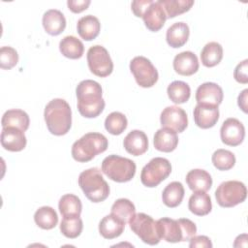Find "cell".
Here are the masks:
<instances>
[{"mask_svg": "<svg viewBox=\"0 0 248 248\" xmlns=\"http://www.w3.org/2000/svg\"><path fill=\"white\" fill-rule=\"evenodd\" d=\"M76 94L78 109L83 117L94 118L103 112L106 104L102 97V87L97 81L92 79L80 81L76 88Z\"/></svg>", "mask_w": 248, "mask_h": 248, "instance_id": "6da1fadb", "label": "cell"}, {"mask_svg": "<svg viewBox=\"0 0 248 248\" xmlns=\"http://www.w3.org/2000/svg\"><path fill=\"white\" fill-rule=\"evenodd\" d=\"M44 117L48 131L54 136L66 135L71 129L72 110L64 99L49 101L45 108Z\"/></svg>", "mask_w": 248, "mask_h": 248, "instance_id": "7a4b0ae2", "label": "cell"}, {"mask_svg": "<svg viewBox=\"0 0 248 248\" xmlns=\"http://www.w3.org/2000/svg\"><path fill=\"white\" fill-rule=\"evenodd\" d=\"M108 139L101 133H87L72 145L73 158L80 163L91 161L96 155L107 150Z\"/></svg>", "mask_w": 248, "mask_h": 248, "instance_id": "3957f363", "label": "cell"}, {"mask_svg": "<svg viewBox=\"0 0 248 248\" xmlns=\"http://www.w3.org/2000/svg\"><path fill=\"white\" fill-rule=\"evenodd\" d=\"M78 185L85 197L92 202H104L109 195V186L97 168H91L80 172Z\"/></svg>", "mask_w": 248, "mask_h": 248, "instance_id": "277c9868", "label": "cell"}, {"mask_svg": "<svg viewBox=\"0 0 248 248\" xmlns=\"http://www.w3.org/2000/svg\"><path fill=\"white\" fill-rule=\"evenodd\" d=\"M136 164L131 159L108 155L102 162V171L111 180L119 183L130 181L136 173Z\"/></svg>", "mask_w": 248, "mask_h": 248, "instance_id": "5b68a950", "label": "cell"}, {"mask_svg": "<svg viewBox=\"0 0 248 248\" xmlns=\"http://www.w3.org/2000/svg\"><path fill=\"white\" fill-rule=\"evenodd\" d=\"M246 197V186L237 180L222 182L215 191L216 201L222 207H233L243 202Z\"/></svg>", "mask_w": 248, "mask_h": 248, "instance_id": "8992f818", "label": "cell"}, {"mask_svg": "<svg viewBox=\"0 0 248 248\" xmlns=\"http://www.w3.org/2000/svg\"><path fill=\"white\" fill-rule=\"evenodd\" d=\"M171 172V165L166 158L155 157L151 159L141 170L140 181L149 188L158 186Z\"/></svg>", "mask_w": 248, "mask_h": 248, "instance_id": "52a82bcc", "label": "cell"}, {"mask_svg": "<svg viewBox=\"0 0 248 248\" xmlns=\"http://www.w3.org/2000/svg\"><path fill=\"white\" fill-rule=\"evenodd\" d=\"M131 230L146 244L156 245L161 237L157 231L156 221L145 213H137L129 221Z\"/></svg>", "mask_w": 248, "mask_h": 248, "instance_id": "ba28073f", "label": "cell"}, {"mask_svg": "<svg viewBox=\"0 0 248 248\" xmlns=\"http://www.w3.org/2000/svg\"><path fill=\"white\" fill-rule=\"evenodd\" d=\"M130 71L137 83L143 88L152 87L158 80L157 69L144 56H136L130 62Z\"/></svg>", "mask_w": 248, "mask_h": 248, "instance_id": "9c48e42d", "label": "cell"}, {"mask_svg": "<svg viewBox=\"0 0 248 248\" xmlns=\"http://www.w3.org/2000/svg\"><path fill=\"white\" fill-rule=\"evenodd\" d=\"M87 63L90 72L100 78H106L113 71V63L108 51L100 45L93 46L88 49Z\"/></svg>", "mask_w": 248, "mask_h": 248, "instance_id": "30bf717a", "label": "cell"}, {"mask_svg": "<svg viewBox=\"0 0 248 248\" xmlns=\"http://www.w3.org/2000/svg\"><path fill=\"white\" fill-rule=\"evenodd\" d=\"M162 127L169 128L176 133H182L188 126V117L185 110L177 106L167 107L160 115Z\"/></svg>", "mask_w": 248, "mask_h": 248, "instance_id": "8fae6325", "label": "cell"}, {"mask_svg": "<svg viewBox=\"0 0 248 248\" xmlns=\"http://www.w3.org/2000/svg\"><path fill=\"white\" fill-rule=\"evenodd\" d=\"M220 137L223 143L230 146H237L244 140L245 128L238 119L230 117L222 124Z\"/></svg>", "mask_w": 248, "mask_h": 248, "instance_id": "7c38bea8", "label": "cell"}, {"mask_svg": "<svg viewBox=\"0 0 248 248\" xmlns=\"http://www.w3.org/2000/svg\"><path fill=\"white\" fill-rule=\"evenodd\" d=\"M158 233L164 240L170 243L183 241L182 227L178 220H173L168 217H163L156 221Z\"/></svg>", "mask_w": 248, "mask_h": 248, "instance_id": "4fadbf2b", "label": "cell"}, {"mask_svg": "<svg viewBox=\"0 0 248 248\" xmlns=\"http://www.w3.org/2000/svg\"><path fill=\"white\" fill-rule=\"evenodd\" d=\"M0 139L2 146L12 152L21 151L24 149L27 142L24 132L16 127L2 128Z\"/></svg>", "mask_w": 248, "mask_h": 248, "instance_id": "5bb4252c", "label": "cell"}, {"mask_svg": "<svg viewBox=\"0 0 248 248\" xmlns=\"http://www.w3.org/2000/svg\"><path fill=\"white\" fill-rule=\"evenodd\" d=\"M223 90L214 82H204L196 91V101L198 104H205L218 107L223 101Z\"/></svg>", "mask_w": 248, "mask_h": 248, "instance_id": "9a60e30c", "label": "cell"}, {"mask_svg": "<svg viewBox=\"0 0 248 248\" xmlns=\"http://www.w3.org/2000/svg\"><path fill=\"white\" fill-rule=\"evenodd\" d=\"M193 114L196 125L202 129H208L213 127L219 119L218 107L211 105L197 104Z\"/></svg>", "mask_w": 248, "mask_h": 248, "instance_id": "2e32d148", "label": "cell"}, {"mask_svg": "<svg viewBox=\"0 0 248 248\" xmlns=\"http://www.w3.org/2000/svg\"><path fill=\"white\" fill-rule=\"evenodd\" d=\"M146 28L152 32L159 31L167 19L166 13L158 1H152L141 16Z\"/></svg>", "mask_w": 248, "mask_h": 248, "instance_id": "e0dca14e", "label": "cell"}, {"mask_svg": "<svg viewBox=\"0 0 248 248\" xmlns=\"http://www.w3.org/2000/svg\"><path fill=\"white\" fill-rule=\"evenodd\" d=\"M125 150L134 156H140L148 149V139L144 132L140 130L131 131L123 140Z\"/></svg>", "mask_w": 248, "mask_h": 248, "instance_id": "ac0fdd59", "label": "cell"}, {"mask_svg": "<svg viewBox=\"0 0 248 248\" xmlns=\"http://www.w3.org/2000/svg\"><path fill=\"white\" fill-rule=\"evenodd\" d=\"M173 69L181 76H192L199 70V60L192 51H182L173 59Z\"/></svg>", "mask_w": 248, "mask_h": 248, "instance_id": "d6986e66", "label": "cell"}, {"mask_svg": "<svg viewBox=\"0 0 248 248\" xmlns=\"http://www.w3.org/2000/svg\"><path fill=\"white\" fill-rule=\"evenodd\" d=\"M43 26L46 32L51 36L61 34L66 27V18L64 15L55 9L46 11L43 16Z\"/></svg>", "mask_w": 248, "mask_h": 248, "instance_id": "ffe728a7", "label": "cell"}, {"mask_svg": "<svg viewBox=\"0 0 248 248\" xmlns=\"http://www.w3.org/2000/svg\"><path fill=\"white\" fill-rule=\"evenodd\" d=\"M154 147L162 152H171L173 151L178 144L177 133L169 128L159 129L153 139Z\"/></svg>", "mask_w": 248, "mask_h": 248, "instance_id": "44dd1931", "label": "cell"}, {"mask_svg": "<svg viewBox=\"0 0 248 248\" xmlns=\"http://www.w3.org/2000/svg\"><path fill=\"white\" fill-rule=\"evenodd\" d=\"M124 228L125 223L111 213L105 216L99 223V232L106 239H113L120 236Z\"/></svg>", "mask_w": 248, "mask_h": 248, "instance_id": "7402d4cb", "label": "cell"}, {"mask_svg": "<svg viewBox=\"0 0 248 248\" xmlns=\"http://www.w3.org/2000/svg\"><path fill=\"white\" fill-rule=\"evenodd\" d=\"M186 183L194 192H206L212 186L211 175L204 170L195 169L186 174Z\"/></svg>", "mask_w": 248, "mask_h": 248, "instance_id": "603a6c76", "label": "cell"}, {"mask_svg": "<svg viewBox=\"0 0 248 248\" xmlns=\"http://www.w3.org/2000/svg\"><path fill=\"white\" fill-rule=\"evenodd\" d=\"M190 30L187 23L179 21L173 23L167 30L166 40L170 46L178 48L184 46L189 38Z\"/></svg>", "mask_w": 248, "mask_h": 248, "instance_id": "cb8c5ba5", "label": "cell"}, {"mask_svg": "<svg viewBox=\"0 0 248 248\" xmlns=\"http://www.w3.org/2000/svg\"><path fill=\"white\" fill-rule=\"evenodd\" d=\"M77 29L81 39L85 41H92L99 35L101 23L96 16L87 15L78 19Z\"/></svg>", "mask_w": 248, "mask_h": 248, "instance_id": "d4e9b609", "label": "cell"}, {"mask_svg": "<svg viewBox=\"0 0 248 248\" xmlns=\"http://www.w3.org/2000/svg\"><path fill=\"white\" fill-rule=\"evenodd\" d=\"M30 124V119L28 114L22 110L17 108H13L7 110L1 119L2 128L6 127H16L23 132H25Z\"/></svg>", "mask_w": 248, "mask_h": 248, "instance_id": "484cf974", "label": "cell"}, {"mask_svg": "<svg viewBox=\"0 0 248 248\" xmlns=\"http://www.w3.org/2000/svg\"><path fill=\"white\" fill-rule=\"evenodd\" d=\"M188 208L195 215H207L212 209V203L209 195L205 192H195L189 199Z\"/></svg>", "mask_w": 248, "mask_h": 248, "instance_id": "4316f807", "label": "cell"}, {"mask_svg": "<svg viewBox=\"0 0 248 248\" xmlns=\"http://www.w3.org/2000/svg\"><path fill=\"white\" fill-rule=\"evenodd\" d=\"M184 187L178 181L169 183L162 193V201L168 207L173 208L178 206L184 198Z\"/></svg>", "mask_w": 248, "mask_h": 248, "instance_id": "83f0119b", "label": "cell"}, {"mask_svg": "<svg viewBox=\"0 0 248 248\" xmlns=\"http://www.w3.org/2000/svg\"><path fill=\"white\" fill-rule=\"evenodd\" d=\"M59 49L65 57L70 59H78L83 54L84 46L77 37L66 36L60 41Z\"/></svg>", "mask_w": 248, "mask_h": 248, "instance_id": "f1b7e54d", "label": "cell"}, {"mask_svg": "<svg viewBox=\"0 0 248 248\" xmlns=\"http://www.w3.org/2000/svg\"><path fill=\"white\" fill-rule=\"evenodd\" d=\"M58 208L63 217H76L80 216L82 204L78 196L66 194L59 200Z\"/></svg>", "mask_w": 248, "mask_h": 248, "instance_id": "f546056e", "label": "cell"}, {"mask_svg": "<svg viewBox=\"0 0 248 248\" xmlns=\"http://www.w3.org/2000/svg\"><path fill=\"white\" fill-rule=\"evenodd\" d=\"M223 58V47L217 42H209L207 43L202 52H201V60L203 66L211 68L218 65Z\"/></svg>", "mask_w": 248, "mask_h": 248, "instance_id": "4dcf8cb0", "label": "cell"}, {"mask_svg": "<svg viewBox=\"0 0 248 248\" xmlns=\"http://www.w3.org/2000/svg\"><path fill=\"white\" fill-rule=\"evenodd\" d=\"M34 221L38 227L43 230H51L58 223L56 211L50 206H42L36 210Z\"/></svg>", "mask_w": 248, "mask_h": 248, "instance_id": "1f68e13d", "label": "cell"}, {"mask_svg": "<svg viewBox=\"0 0 248 248\" xmlns=\"http://www.w3.org/2000/svg\"><path fill=\"white\" fill-rule=\"evenodd\" d=\"M167 93L174 104H184L191 96V89L188 83L181 80L172 81L167 88Z\"/></svg>", "mask_w": 248, "mask_h": 248, "instance_id": "d6a6232c", "label": "cell"}, {"mask_svg": "<svg viewBox=\"0 0 248 248\" xmlns=\"http://www.w3.org/2000/svg\"><path fill=\"white\" fill-rule=\"evenodd\" d=\"M163 7L167 18H172L188 12L194 5L193 0H158Z\"/></svg>", "mask_w": 248, "mask_h": 248, "instance_id": "836d02e7", "label": "cell"}, {"mask_svg": "<svg viewBox=\"0 0 248 248\" xmlns=\"http://www.w3.org/2000/svg\"><path fill=\"white\" fill-rule=\"evenodd\" d=\"M110 212L126 224L136 214V207L130 200L118 199L112 204Z\"/></svg>", "mask_w": 248, "mask_h": 248, "instance_id": "e575fe53", "label": "cell"}, {"mask_svg": "<svg viewBox=\"0 0 248 248\" xmlns=\"http://www.w3.org/2000/svg\"><path fill=\"white\" fill-rule=\"evenodd\" d=\"M128 125V120L126 116L119 112V111H113L109 113L106 120H105V128L106 130L114 136H118L122 134Z\"/></svg>", "mask_w": 248, "mask_h": 248, "instance_id": "d590c367", "label": "cell"}, {"mask_svg": "<svg viewBox=\"0 0 248 248\" xmlns=\"http://www.w3.org/2000/svg\"><path fill=\"white\" fill-rule=\"evenodd\" d=\"M82 229L83 224L79 216L63 217L60 224V231L62 234L68 238H77L80 235Z\"/></svg>", "mask_w": 248, "mask_h": 248, "instance_id": "8d00e7d4", "label": "cell"}, {"mask_svg": "<svg viewBox=\"0 0 248 248\" xmlns=\"http://www.w3.org/2000/svg\"><path fill=\"white\" fill-rule=\"evenodd\" d=\"M213 166L219 170H229L235 164L234 154L227 149H217L212 154Z\"/></svg>", "mask_w": 248, "mask_h": 248, "instance_id": "74e56055", "label": "cell"}, {"mask_svg": "<svg viewBox=\"0 0 248 248\" xmlns=\"http://www.w3.org/2000/svg\"><path fill=\"white\" fill-rule=\"evenodd\" d=\"M18 62L17 51L12 46H2L0 48V67L4 70L14 68Z\"/></svg>", "mask_w": 248, "mask_h": 248, "instance_id": "f35d334b", "label": "cell"}, {"mask_svg": "<svg viewBox=\"0 0 248 248\" xmlns=\"http://www.w3.org/2000/svg\"><path fill=\"white\" fill-rule=\"evenodd\" d=\"M183 232V241H188L197 232V226L194 222L187 218L178 219Z\"/></svg>", "mask_w": 248, "mask_h": 248, "instance_id": "ab89813d", "label": "cell"}, {"mask_svg": "<svg viewBox=\"0 0 248 248\" xmlns=\"http://www.w3.org/2000/svg\"><path fill=\"white\" fill-rule=\"evenodd\" d=\"M247 69H248V60L245 59L239 64L234 69L233 72V78L234 79L242 84H246L248 82V75H247Z\"/></svg>", "mask_w": 248, "mask_h": 248, "instance_id": "60d3db41", "label": "cell"}, {"mask_svg": "<svg viewBox=\"0 0 248 248\" xmlns=\"http://www.w3.org/2000/svg\"><path fill=\"white\" fill-rule=\"evenodd\" d=\"M190 243L189 246L191 248L194 247H202V248H211L212 243L210 241V238L205 235H194L189 239Z\"/></svg>", "mask_w": 248, "mask_h": 248, "instance_id": "b9f144b4", "label": "cell"}, {"mask_svg": "<svg viewBox=\"0 0 248 248\" xmlns=\"http://www.w3.org/2000/svg\"><path fill=\"white\" fill-rule=\"evenodd\" d=\"M90 3H91L90 0H68L67 1L69 10L75 14H78L86 10L90 5Z\"/></svg>", "mask_w": 248, "mask_h": 248, "instance_id": "7bdbcfd3", "label": "cell"}, {"mask_svg": "<svg viewBox=\"0 0 248 248\" xmlns=\"http://www.w3.org/2000/svg\"><path fill=\"white\" fill-rule=\"evenodd\" d=\"M153 0H135L131 4V9L134 15L138 17H141L145 9L151 4Z\"/></svg>", "mask_w": 248, "mask_h": 248, "instance_id": "ee69618b", "label": "cell"}, {"mask_svg": "<svg viewBox=\"0 0 248 248\" xmlns=\"http://www.w3.org/2000/svg\"><path fill=\"white\" fill-rule=\"evenodd\" d=\"M247 94H248V89H244L237 98V104L238 107L242 109L243 112L247 113Z\"/></svg>", "mask_w": 248, "mask_h": 248, "instance_id": "f6af8a7d", "label": "cell"}]
</instances>
